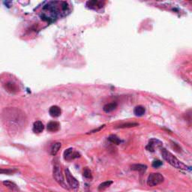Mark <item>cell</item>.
<instances>
[{"label": "cell", "mask_w": 192, "mask_h": 192, "mask_svg": "<svg viewBox=\"0 0 192 192\" xmlns=\"http://www.w3.org/2000/svg\"><path fill=\"white\" fill-rule=\"evenodd\" d=\"M3 122L12 130H19L25 126V113L16 108H6L3 111Z\"/></svg>", "instance_id": "cell-1"}, {"label": "cell", "mask_w": 192, "mask_h": 192, "mask_svg": "<svg viewBox=\"0 0 192 192\" xmlns=\"http://www.w3.org/2000/svg\"><path fill=\"white\" fill-rule=\"evenodd\" d=\"M59 2H48L47 5H44L43 8L42 14H41V18L44 20L47 21H53L55 19H57L61 14L65 15L69 10L68 9H62V6L64 5L65 2H60L59 5H57Z\"/></svg>", "instance_id": "cell-2"}, {"label": "cell", "mask_w": 192, "mask_h": 192, "mask_svg": "<svg viewBox=\"0 0 192 192\" xmlns=\"http://www.w3.org/2000/svg\"><path fill=\"white\" fill-rule=\"evenodd\" d=\"M161 155H162L163 158L167 161L171 166L174 167L175 168L180 170H189L188 166L185 165V164L180 161V160L177 159L172 153L168 152L165 149H161Z\"/></svg>", "instance_id": "cell-3"}, {"label": "cell", "mask_w": 192, "mask_h": 192, "mask_svg": "<svg viewBox=\"0 0 192 192\" xmlns=\"http://www.w3.org/2000/svg\"><path fill=\"white\" fill-rule=\"evenodd\" d=\"M53 176L54 180L57 181L62 188H65V189H68L66 183L65 182V179H64L63 174L62 173L61 167L58 162H56L55 164H54L53 170Z\"/></svg>", "instance_id": "cell-4"}, {"label": "cell", "mask_w": 192, "mask_h": 192, "mask_svg": "<svg viewBox=\"0 0 192 192\" xmlns=\"http://www.w3.org/2000/svg\"><path fill=\"white\" fill-rule=\"evenodd\" d=\"M164 178L159 173H152L147 179V185L149 187H154L164 182Z\"/></svg>", "instance_id": "cell-5"}, {"label": "cell", "mask_w": 192, "mask_h": 192, "mask_svg": "<svg viewBox=\"0 0 192 192\" xmlns=\"http://www.w3.org/2000/svg\"><path fill=\"white\" fill-rule=\"evenodd\" d=\"M65 177H66L67 182H68V185L74 190H77L79 188L80 184L78 182V181L74 178V177L72 176V174L70 172L68 168L65 170Z\"/></svg>", "instance_id": "cell-6"}, {"label": "cell", "mask_w": 192, "mask_h": 192, "mask_svg": "<svg viewBox=\"0 0 192 192\" xmlns=\"http://www.w3.org/2000/svg\"><path fill=\"white\" fill-rule=\"evenodd\" d=\"M162 142L156 138H153L149 141V143L146 146V150L151 153H154L156 148H161L162 146Z\"/></svg>", "instance_id": "cell-7"}, {"label": "cell", "mask_w": 192, "mask_h": 192, "mask_svg": "<svg viewBox=\"0 0 192 192\" xmlns=\"http://www.w3.org/2000/svg\"><path fill=\"white\" fill-rule=\"evenodd\" d=\"M64 158L66 161H71V160L75 159V158H78L81 157V154L77 152L74 151V149L72 148H69L68 149L65 150L64 152Z\"/></svg>", "instance_id": "cell-8"}, {"label": "cell", "mask_w": 192, "mask_h": 192, "mask_svg": "<svg viewBox=\"0 0 192 192\" xmlns=\"http://www.w3.org/2000/svg\"><path fill=\"white\" fill-rule=\"evenodd\" d=\"M60 125L58 122L52 121L50 122L47 125V129L49 132H56L60 130Z\"/></svg>", "instance_id": "cell-9"}, {"label": "cell", "mask_w": 192, "mask_h": 192, "mask_svg": "<svg viewBox=\"0 0 192 192\" xmlns=\"http://www.w3.org/2000/svg\"><path fill=\"white\" fill-rule=\"evenodd\" d=\"M49 113L52 117H59L62 113V110L58 106H52L50 108Z\"/></svg>", "instance_id": "cell-10"}, {"label": "cell", "mask_w": 192, "mask_h": 192, "mask_svg": "<svg viewBox=\"0 0 192 192\" xmlns=\"http://www.w3.org/2000/svg\"><path fill=\"white\" fill-rule=\"evenodd\" d=\"M104 3L102 2L99 1H88L86 2V6L89 9H100V8L103 7Z\"/></svg>", "instance_id": "cell-11"}, {"label": "cell", "mask_w": 192, "mask_h": 192, "mask_svg": "<svg viewBox=\"0 0 192 192\" xmlns=\"http://www.w3.org/2000/svg\"><path fill=\"white\" fill-rule=\"evenodd\" d=\"M44 129V124L41 121H36L33 124V132L36 133V134H39V133L42 132Z\"/></svg>", "instance_id": "cell-12"}, {"label": "cell", "mask_w": 192, "mask_h": 192, "mask_svg": "<svg viewBox=\"0 0 192 192\" xmlns=\"http://www.w3.org/2000/svg\"><path fill=\"white\" fill-rule=\"evenodd\" d=\"M131 169H132V170L138 171V172L140 173H143L147 170V166L145 165V164H136L131 166Z\"/></svg>", "instance_id": "cell-13"}, {"label": "cell", "mask_w": 192, "mask_h": 192, "mask_svg": "<svg viewBox=\"0 0 192 192\" xmlns=\"http://www.w3.org/2000/svg\"><path fill=\"white\" fill-rule=\"evenodd\" d=\"M116 108H117V103H116V102H113V103L107 104L106 105H105V106H104L103 110L105 113H110V112L116 110Z\"/></svg>", "instance_id": "cell-14"}, {"label": "cell", "mask_w": 192, "mask_h": 192, "mask_svg": "<svg viewBox=\"0 0 192 192\" xmlns=\"http://www.w3.org/2000/svg\"><path fill=\"white\" fill-rule=\"evenodd\" d=\"M3 185H4L5 186L7 187V188H9L10 190H12V191H19V188L18 187H17V185H16L15 183H14V182H10V181H4V182H3Z\"/></svg>", "instance_id": "cell-15"}, {"label": "cell", "mask_w": 192, "mask_h": 192, "mask_svg": "<svg viewBox=\"0 0 192 192\" xmlns=\"http://www.w3.org/2000/svg\"><path fill=\"white\" fill-rule=\"evenodd\" d=\"M146 109L143 106H137L134 110V113L137 116H142L145 114Z\"/></svg>", "instance_id": "cell-16"}, {"label": "cell", "mask_w": 192, "mask_h": 192, "mask_svg": "<svg viewBox=\"0 0 192 192\" xmlns=\"http://www.w3.org/2000/svg\"><path fill=\"white\" fill-rule=\"evenodd\" d=\"M113 184V182L112 181H107V182H102L101 184H100L98 186V191H105L106 188H109L110 185Z\"/></svg>", "instance_id": "cell-17"}, {"label": "cell", "mask_w": 192, "mask_h": 192, "mask_svg": "<svg viewBox=\"0 0 192 192\" xmlns=\"http://www.w3.org/2000/svg\"><path fill=\"white\" fill-rule=\"evenodd\" d=\"M5 89H7L8 92H10L12 93H14V92H16L17 91V86L13 83H8L5 85Z\"/></svg>", "instance_id": "cell-18"}, {"label": "cell", "mask_w": 192, "mask_h": 192, "mask_svg": "<svg viewBox=\"0 0 192 192\" xmlns=\"http://www.w3.org/2000/svg\"><path fill=\"white\" fill-rule=\"evenodd\" d=\"M61 143H54L53 145L52 148H51V155L53 156H55L58 153L59 150H60V149L61 148Z\"/></svg>", "instance_id": "cell-19"}, {"label": "cell", "mask_w": 192, "mask_h": 192, "mask_svg": "<svg viewBox=\"0 0 192 192\" xmlns=\"http://www.w3.org/2000/svg\"><path fill=\"white\" fill-rule=\"evenodd\" d=\"M108 140L109 141H110L111 143H114V144H116V145H119V144L121 143V140L119 138V137H117V136L114 135V134H112V135H110V137H108Z\"/></svg>", "instance_id": "cell-20"}, {"label": "cell", "mask_w": 192, "mask_h": 192, "mask_svg": "<svg viewBox=\"0 0 192 192\" xmlns=\"http://www.w3.org/2000/svg\"><path fill=\"white\" fill-rule=\"evenodd\" d=\"M83 174H84V177H85V178L89 179V180H92V172H91V170L88 167H86L84 170V173H83Z\"/></svg>", "instance_id": "cell-21"}, {"label": "cell", "mask_w": 192, "mask_h": 192, "mask_svg": "<svg viewBox=\"0 0 192 192\" xmlns=\"http://www.w3.org/2000/svg\"><path fill=\"white\" fill-rule=\"evenodd\" d=\"M138 125L137 123H132V122H129V123H125V124L121 125L119 126V128L120 129H125V128H132V127H135V126Z\"/></svg>", "instance_id": "cell-22"}, {"label": "cell", "mask_w": 192, "mask_h": 192, "mask_svg": "<svg viewBox=\"0 0 192 192\" xmlns=\"http://www.w3.org/2000/svg\"><path fill=\"white\" fill-rule=\"evenodd\" d=\"M170 143H171V146H172V148L176 152H177V153H181L182 149H181V147L178 145V144L174 143V142H173V141H171Z\"/></svg>", "instance_id": "cell-23"}, {"label": "cell", "mask_w": 192, "mask_h": 192, "mask_svg": "<svg viewBox=\"0 0 192 192\" xmlns=\"http://www.w3.org/2000/svg\"><path fill=\"white\" fill-rule=\"evenodd\" d=\"M162 164H163L162 161H160V160H156V161H154L153 162L152 166H153L154 168H158L161 167V166H162Z\"/></svg>", "instance_id": "cell-24"}, {"label": "cell", "mask_w": 192, "mask_h": 192, "mask_svg": "<svg viewBox=\"0 0 192 192\" xmlns=\"http://www.w3.org/2000/svg\"><path fill=\"white\" fill-rule=\"evenodd\" d=\"M15 170H3L1 169L0 170V173H6V174H12L13 173L15 172Z\"/></svg>", "instance_id": "cell-25"}]
</instances>
